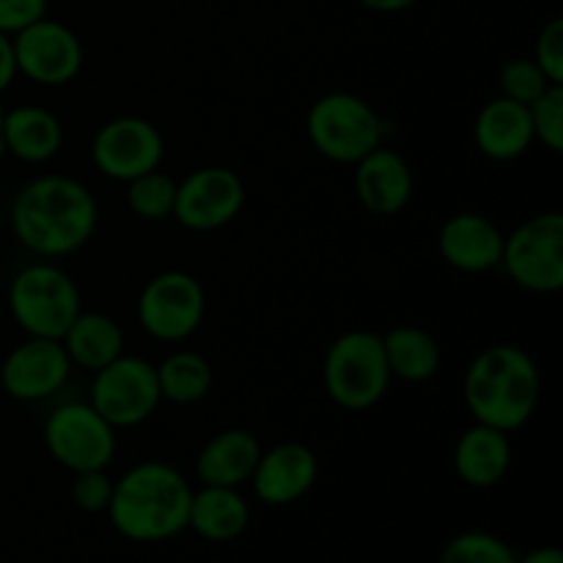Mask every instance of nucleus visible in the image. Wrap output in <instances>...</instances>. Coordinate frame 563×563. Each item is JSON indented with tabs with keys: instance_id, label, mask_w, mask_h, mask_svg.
I'll list each match as a JSON object with an SVG mask.
<instances>
[{
	"instance_id": "obj_1",
	"label": "nucleus",
	"mask_w": 563,
	"mask_h": 563,
	"mask_svg": "<svg viewBox=\"0 0 563 563\" xmlns=\"http://www.w3.org/2000/svg\"><path fill=\"white\" fill-rule=\"evenodd\" d=\"M99 207L82 181L47 174L27 181L11 203V229L22 247L42 258H60L80 251L93 236Z\"/></svg>"
},
{
	"instance_id": "obj_2",
	"label": "nucleus",
	"mask_w": 563,
	"mask_h": 563,
	"mask_svg": "<svg viewBox=\"0 0 563 563\" xmlns=\"http://www.w3.org/2000/svg\"><path fill=\"white\" fill-rule=\"evenodd\" d=\"M462 396L473 421L511 434L537 412L542 399V372L520 346H487L467 366Z\"/></svg>"
},
{
	"instance_id": "obj_3",
	"label": "nucleus",
	"mask_w": 563,
	"mask_h": 563,
	"mask_svg": "<svg viewBox=\"0 0 563 563\" xmlns=\"http://www.w3.org/2000/svg\"><path fill=\"white\" fill-rule=\"evenodd\" d=\"M190 500V482L174 465L141 462L113 484L108 517L130 542H165L187 531Z\"/></svg>"
},
{
	"instance_id": "obj_4",
	"label": "nucleus",
	"mask_w": 563,
	"mask_h": 563,
	"mask_svg": "<svg viewBox=\"0 0 563 563\" xmlns=\"http://www.w3.org/2000/svg\"><path fill=\"white\" fill-rule=\"evenodd\" d=\"M324 390L350 412L372 410L390 388V368L385 361L383 335L372 330H350L330 344L322 366Z\"/></svg>"
},
{
	"instance_id": "obj_5",
	"label": "nucleus",
	"mask_w": 563,
	"mask_h": 563,
	"mask_svg": "<svg viewBox=\"0 0 563 563\" xmlns=\"http://www.w3.org/2000/svg\"><path fill=\"white\" fill-rule=\"evenodd\" d=\"M9 311L22 333L60 341L82 311L80 289L55 264H27L11 278Z\"/></svg>"
},
{
	"instance_id": "obj_6",
	"label": "nucleus",
	"mask_w": 563,
	"mask_h": 563,
	"mask_svg": "<svg viewBox=\"0 0 563 563\" xmlns=\"http://www.w3.org/2000/svg\"><path fill=\"white\" fill-rule=\"evenodd\" d=\"M308 141L330 163L355 165L383 146V119L363 97L330 91L311 104L306 119Z\"/></svg>"
},
{
	"instance_id": "obj_7",
	"label": "nucleus",
	"mask_w": 563,
	"mask_h": 563,
	"mask_svg": "<svg viewBox=\"0 0 563 563\" xmlns=\"http://www.w3.org/2000/svg\"><path fill=\"white\" fill-rule=\"evenodd\" d=\"M500 267L533 295L559 291L563 286V214H533L506 234Z\"/></svg>"
},
{
	"instance_id": "obj_8",
	"label": "nucleus",
	"mask_w": 563,
	"mask_h": 563,
	"mask_svg": "<svg viewBox=\"0 0 563 563\" xmlns=\"http://www.w3.org/2000/svg\"><path fill=\"white\" fill-rule=\"evenodd\" d=\"M137 324L163 344H181L201 328L207 317V295L196 275L168 269L148 280L137 295Z\"/></svg>"
},
{
	"instance_id": "obj_9",
	"label": "nucleus",
	"mask_w": 563,
	"mask_h": 563,
	"mask_svg": "<svg viewBox=\"0 0 563 563\" xmlns=\"http://www.w3.org/2000/svg\"><path fill=\"white\" fill-rule=\"evenodd\" d=\"M159 396L157 368L137 355H121L104 368L93 372L88 405L113 429L141 427L154 416Z\"/></svg>"
},
{
	"instance_id": "obj_10",
	"label": "nucleus",
	"mask_w": 563,
	"mask_h": 563,
	"mask_svg": "<svg viewBox=\"0 0 563 563\" xmlns=\"http://www.w3.org/2000/svg\"><path fill=\"white\" fill-rule=\"evenodd\" d=\"M44 445L71 473L108 471L115 456V429L88 401H66L44 421Z\"/></svg>"
},
{
	"instance_id": "obj_11",
	"label": "nucleus",
	"mask_w": 563,
	"mask_h": 563,
	"mask_svg": "<svg viewBox=\"0 0 563 563\" xmlns=\"http://www.w3.org/2000/svg\"><path fill=\"white\" fill-rule=\"evenodd\" d=\"M165 157V137L141 115H119L99 126L91 141V163L113 181H132L135 176L157 170Z\"/></svg>"
},
{
	"instance_id": "obj_12",
	"label": "nucleus",
	"mask_w": 563,
	"mask_h": 563,
	"mask_svg": "<svg viewBox=\"0 0 563 563\" xmlns=\"http://www.w3.org/2000/svg\"><path fill=\"white\" fill-rule=\"evenodd\" d=\"M11 42H14L16 71L38 86H66L80 75L86 60L80 36L69 25L49 16L22 27L11 36Z\"/></svg>"
},
{
	"instance_id": "obj_13",
	"label": "nucleus",
	"mask_w": 563,
	"mask_h": 563,
	"mask_svg": "<svg viewBox=\"0 0 563 563\" xmlns=\"http://www.w3.org/2000/svg\"><path fill=\"white\" fill-rule=\"evenodd\" d=\"M245 207V185L223 165L192 170L176 185L174 218L190 231H218L234 223Z\"/></svg>"
},
{
	"instance_id": "obj_14",
	"label": "nucleus",
	"mask_w": 563,
	"mask_h": 563,
	"mask_svg": "<svg viewBox=\"0 0 563 563\" xmlns=\"http://www.w3.org/2000/svg\"><path fill=\"white\" fill-rule=\"evenodd\" d=\"M71 374L64 344L27 335L0 363V385L16 401H42L58 394Z\"/></svg>"
},
{
	"instance_id": "obj_15",
	"label": "nucleus",
	"mask_w": 563,
	"mask_h": 563,
	"mask_svg": "<svg viewBox=\"0 0 563 563\" xmlns=\"http://www.w3.org/2000/svg\"><path fill=\"white\" fill-rule=\"evenodd\" d=\"M317 476L319 460L308 445L280 443L269 451H262L251 482L262 504L289 506L311 493Z\"/></svg>"
},
{
	"instance_id": "obj_16",
	"label": "nucleus",
	"mask_w": 563,
	"mask_h": 563,
	"mask_svg": "<svg viewBox=\"0 0 563 563\" xmlns=\"http://www.w3.org/2000/svg\"><path fill=\"white\" fill-rule=\"evenodd\" d=\"M506 234L487 214L460 212L440 225L438 247L449 267L460 273H489L500 267Z\"/></svg>"
},
{
	"instance_id": "obj_17",
	"label": "nucleus",
	"mask_w": 563,
	"mask_h": 563,
	"mask_svg": "<svg viewBox=\"0 0 563 563\" xmlns=\"http://www.w3.org/2000/svg\"><path fill=\"white\" fill-rule=\"evenodd\" d=\"M355 196L379 218L399 214L412 198V170L394 148L377 146L355 163Z\"/></svg>"
},
{
	"instance_id": "obj_18",
	"label": "nucleus",
	"mask_w": 563,
	"mask_h": 563,
	"mask_svg": "<svg viewBox=\"0 0 563 563\" xmlns=\"http://www.w3.org/2000/svg\"><path fill=\"white\" fill-rule=\"evenodd\" d=\"M473 137H476V146L482 148L484 157L495 159V163H509V159L522 157L533 143V124L528 104H520L498 93L478 110Z\"/></svg>"
},
{
	"instance_id": "obj_19",
	"label": "nucleus",
	"mask_w": 563,
	"mask_h": 563,
	"mask_svg": "<svg viewBox=\"0 0 563 563\" xmlns=\"http://www.w3.org/2000/svg\"><path fill=\"white\" fill-rule=\"evenodd\" d=\"M511 467L509 432L473 423L460 434L454 445V471L467 487L489 489L506 478Z\"/></svg>"
},
{
	"instance_id": "obj_20",
	"label": "nucleus",
	"mask_w": 563,
	"mask_h": 563,
	"mask_svg": "<svg viewBox=\"0 0 563 563\" xmlns=\"http://www.w3.org/2000/svg\"><path fill=\"white\" fill-rule=\"evenodd\" d=\"M262 443L247 429H223L196 456V476L207 487H240L251 482Z\"/></svg>"
},
{
	"instance_id": "obj_21",
	"label": "nucleus",
	"mask_w": 563,
	"mask_h": 563,
	"mask_svg": "<svg viewBox=\"0 0 563 563\" xmlns=\"http://www.w3.org/2000/svg\"><path fill=\"white\" fill-rule=\"evenodd\" d=\"M64 146L60 119L38 104H20L3 115V152L31 165L49 163Z\"/></svg>"
},
{
	"instance_id": "obj_22",
	"label": "nucleus",
	"mask_w": 563,
	"mask_h": 563,
	"mask_svg": "<svg viewBox=\"0 0 563 563\" xmlns=\"http://www.w3.org/2000/svg\"><path fill=\"white\" fill-rule=\"evenodd\" d=\"M71 366L99 372L124 355V330L113 317L99 311H80L60 339Z\"/></svg>"
},
{
	"instance_id": "obj_23",
	"label": "nucleus",
	"mask_w": 563,
	"mask_h": 563,
	"mask_svg": "<svg viewBox=\"0 0 563 563\" xmlns=\"http://www.w3.org/2000/svg\"><path fill=\"white\" fill-rule=\"evenodd\" d=\"M251 522L247 500L236 493V487H207L192 493L190 520L187 528L207 542H234L242 537Z\"/></svg>"
},
{
	"instance_id": "obj_24",
	"label": "nucleus",
	"mask_w": 563,
	"mask_h": 563,
	"mask_svg": "<svg viewBox=\"0 0 563 563\" xmlns=\"http://www.w3.org/2000/svg\"><path fill=\"white\" fill-rule=\"evenodd\" d=\"M383 350L390 377H399L405 383H427L440 372V363H443L438 339L416 324L390 328L383 335Z\"/></svg>"
},
{
	"instance_id": "obj_25",
	"label": "nucleus",
	"mask_w": 563,
	"mask_h": 563,
	"mask_svg": "<svg viewBox=\"0 0 563 563\" xmlns=\"http://www.w3.org/2000/svg\"><path fill=\"white\" fill-rule=\"evenodd\" d=\"M157 368L159 396L170 405H196L212 390L214 374L203 355L192 350H176Z\"/></svg>"
},
{
	"instance_id": "obj_26",
	"label": "nucleus",
	"mask_w": 563,
	"mask_h": 563,
	"mask_svg": "<svg viewBox=\"0 0 563 563\" xmlns=\"http://www.w3.org/2000/svg\"><path fill=\"white\" fill-rule=\"evenodd\" d=\"M176 185L179 181L174 176L163 174L159 168L126 181V203H130L132 214L141 220H148V223L174 218Z\"/></svg>"
},
{
	"instance_id": "obj_27",
	"label": "nucleus",
	"mask_w": 563,
	"mask_h": 563,
	"mask_svg": "<svg viewBox=\"0 0 563 563\" xmlns=\"http://www.w3.org/2000/svg\"><path fill=\"white\" fill-rule=\"evenodd\" d=\"M440 563H517V553L495 533L465 531L445 544Z\"/></svg>"
},
{
	"instance_id": "obj_28",
	"label": "nucleus",
	"mask_w": 563,
	"mask_h": 563,
	"mask_svg": "<svg viewBox=\"0 0 563 563\" xmlns=\"http://www.w3.org/2000/svg\"><path fill=\"white\" fill-rule=\"evenodd\" d=\"M533 124V141L553 154L563 152V86H548L528 104Z\"/></svg>"
},
{
	"instance_id": "obj_29",
	"label": "nucleus",
	"mask_w": 563,
	"mask_h": 563,
	"mask_svg": "<svg viewBox=\"0 0 563 563\" xmlns=\"http://www.w3.org/2000/svg\"><path fill=\"white\" fill-rule=\"evenodd\" d=\"M498 82H500V97L515 99V102L520 104H531L544 88L553 86L533 58L509 60V64L500 69ZM555 86H559V82H555Z\"/></svg>"
},
{
	"instance_id": "obj_30",
	"label": "nucleus",
	"mask_w": 563,
	"mask_h": 563,
	"mask_svg": "<svg viewBox=\"0 0 563 563\" xmlns=\"http://www.w3.org/2000/svg\"><path fill=\"white\" fill-rule=\"evenodd\" d=\"M113 478L104 471H82L75 473L71 482V504L86 515H99L108 511L110 498H113Z\"/></svg>"
},
{
	"instance_id": "obj_31",
	"label": "nucleus",
	"mask_w": 563,
	"mask_h": 563,
	"mask_svg": "<svg viewBox=\"0 0 563 563\" xmlns=\"http://www.w3.org/2000/svg\"><path fill=\"white\" fill-rule=\"evenodd\" d=\"M533 60L544 71L550 82L563 86V20L553 16L548 25L539 31L537 47H533Z\"/></svg>"
},
{
	"instance_id": "obj_32",
	"label": "nucleus",
	"mask_w": 563,
	"mask_h": 563,
	"mask_svg": "<svg viewBox=\"0 0 563 563\" xmlns=\"http://www.w3.org/2000/svg\"><path fill=\"white\" fill-rule=\"evenodd\" d=\"M49 0H0V33L14 36L31 22L47 16Z\"/></svg>"
},
{
	"instance_id": "obj_33",
	"label": "nucleus",
	"mask_w": 563,
	"mask_h": 563,
	"mask_svg": "<svg viewBox=\"0 0 563 563\" xmlns=\"http://www.w3.org/2000/svg\"><path fill=\"white\" fill-rule=\"evenodd\" d=\"M16 77H20V71H16L14 42H11V36L0 33V93L9 91Z\"/></svg>"
},
{
	"instance_id": "obj_34",
	"label": "nucleus",
	"mask_w": 563,
	"mask_h": 563,
	"mask_svg": "<svg viewBox=\"0 0 563 563\" xmlns=\"http://www.w3.org/2000/svg\"><path fill=\"white\" fill-rule=\"evenodd\" d=\"M361 5H366L368 11H377V14H396V11H405L410 5H416L418 0H357Z\"/></svg>"
},
{
	"instance_id": "obj_35",
	"label": "nucleus",
	"mask_w": 563,
	"mask_h": 563,
	"mask_svg": "<svg viewBox=\"0 0 563 563\" xmlns=\"http://www.w3.org/2000/svg\"><path fill=\"white\" fill-rule=\"evenodd\" d=\"M517 563H563V553L559 548H537L522 555V559L517 555Z\"/></svg>"
},
{
	"instance_id": "obj_36",
	"label": "nucleus",
	"mask_w": 563,
	"mask_h": 563,
	"mask_svg": "<svg viewBox=\"0 0 563 563\" xmlns=\"http://www.w3.org/2000/svg\"><path fill=\"white\" fill-rule=\"evenodd\" d=\"M3 115H5V110L0 108V154H3Z\"/></svg>"
}]
</instances>
